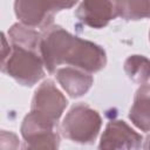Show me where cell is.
<instances>
[{"label": "cell", "instance_id": "obj_1", "mask_svg": "<svg viewBox=\"0 0 150 150\" xmlns=\"http://www.w3.org/2000/svg\"><path fill=\"white\" fill-rule=\"evenodd\" d=\"M40 53L45 67L54 74L61 64L96 73L104 68L107 55L104 49L88 40L71 35L61 26H48L41 34Z\"/></svg>", "mask_w": 150, "mask_h": 150}, {"label": "cell", "instance_id": "obj_2", "mask_svg": "<svg viewBox=\"0 0 150 150\" xmlns=\"http://www.w3.org/2000/svg\"><path fill=\"white\" fill-rule=\"evenodd\" d=\"M43 60L40 52L12 45L9 54L1 60V70L19 84L32 87L45 75Z\"/></svg>", "mask_w": 150, "mask_h": 150}, {"label": "cell", "instance_id": "obj_3", "mask_svg": "<svg viewBox=\"0 0 150 150\" xmlns=\"http://www.w3.org/2000/svg\"><path fill=\"white\" fill-rule=\"evenodd\" d=\"M102 127L100 114L84 103L75 104L67 112L62 122V134L66 138L80 143H93Z\"/></svg>", "mask_w": 150, "mask_h": 150}, {"label": "cell", "instance_id": "obj_4", "mask_svg": "<svg viewBox=\"0 0 150 150\" xmlns=\"http://www.w3.org/2000/svg\"><path fill=\"white\" fill-rule=\"evenodd\" d=\"M21 136L25 149H57L60 145L57 123L32 110L22 121Z\"/></svg>", "mask_w": 150, "mask_h": 150}, {"label": "cell", "instance_id": "obj_5", "mask_svg": "<svg viewBox=\"0 0 150 150\" xmlns=\"http://www.w3.org/2000/svg\"><path fill=\"white\" fill-rule=\"evenodd\" d=\"M122 12L123 0H82L75 14L86 26L98 29L122 16Z\"/></svg>", "mask_w": 150, "mask_h": 150}, {"label": "cell", "instance_id": "obj_6", "mask_svg": "<svg viewBox=\"0 0 150 150\" xmlns=\"http://www.w3.org/2000/svg\"><path fill=\"white\" fill-rule=\"evenodd\" d=\"M67 104V98L56 88L54 82L47 80L35 90L30 110L57 123Z\"/></svg>", "mask_w": 150, "mask_h": 150}, {"label": "cell", "instance_id": "obj_7", "mask_svg": "<svg viewBox=\"0 0 150 150\" xmlns=\"http://www.w3.org/2000/svg\"><path fill=\"white\" fill-rule=\"evenodd\" d=\"M142 139V136L131 129L124 121L112 120L107 124L101 136L98 148L112 150L139 149Z\"/></svg>", "mask_w": 150, "mask_h": 150}, {"label": "cell", "instance_id": "obj_8", "mask_svg": "<svg viewBox=\"0 0 150 150\" xmlns=\"http://www.w3.org/2000/svg\"><path fill=\"white\" fill-rule=\"evenodd\" d=\"M14 12L22 25L32 28H47L55 13L50 0H15Z\"/></svg>", "mask_w": 150, "mask_h": 150}, {"label": "cell", "instance_id": "obj_9", "mask_svg": "<svg viewBox=\"0 0 150 150\" xmlns=\"http://www.w3.org/2000/svg\"><path fill=\"white\" fill-rule=\"evenodd\" d=\"M55 74L61 87L66 90L69 96L74 98L81 97L87 94L94 82V79L90 73L73 66L57 68Z\"/></svg>", "mask_w": 150, "mask_h": 150}, {"label": "cell", "instance_id": "obj_10", "mask_svg": "<svg viewBox=\"0 0 150 150\" xmlns=\"http://www.w3.org/2000/svg\"><path fill=\"white\" fill-rule=\"evenodd\" d=\"M129 118L139 130L150 131V83H145L137 89Z\"/></svg>", "mask_w": 150, "mask_h": 150}, {"label": "cell", "instance_id": "obj_11", "mask_svg": "<svg viewBox=\"0 0 150 150\" xmlns=\"http://www.w3.org/2000/svg\"><path fill=\"white\" fill-rule=\"evenodd\" d=\"M8 36L12 45L14 46H20L23 48L40 52L41 34L32 27L25 26L21 22L14 23L8 30Z\"/></svg>", "mask_w": 150, "mask_h": 150}, {"label": "cell", "instance_id": "obj_12", "mask_svg": "<svg viewBox=\"0 0 150 150\" xmlns=\"http://www.w3.org/2000/svg\"><path fill=\"white\" fill-rule=\"evenodd\" d=\"M124 71L137 84H144L150 79V60L143 55H131L124 61Z\"/></svg>", "mask_w": 150, "mask_h": 150}, {"label": "cell", "instance_id": "obj_13", "mask_svg": "<svg viewBox=\"0 0 150 150\" xmlns=\"http://www.w3.org/2000/svg\"><path fill=\"white\" fill-rule=\"evenodd\" d=\"M122 18L125 20L150 18V0H123Z\"/></svg>", "mask_w": 150, "mask_h": 150}, {"label": "cell", "instance_id": "obj_14", "mask_svg": "<svg viewBox=\"0 0 150 150\" xmlns=\"http://www.w3.org/2000/svg\"><path fill=\"white\" fill-rule=\"evenodd\" d=\"M50 2H52L54 12L56 13V12L62 11V9L71 8L77 2V0H50Z\"/></svg>", "mask_w": 150, "mask_h": 150}, {"label": "cell", "instance_id": "obj_15", "mask_svg": "<svg viewBox=\"0 0 150 150\" xmlns=\"http://www.w3.org/2000/svg\"><path fill=\"white\" fill-rule=\"evenodd\" d=\"M143 148H144V149H150V135L146 137V139H145V143H144Z\"/></svg>", "mask_w": 150, "mask_h": 150}, {"label": "cell", "instance_id": "obj_16", "mask_svg": "<svg viewBox=\"0 0 150 150\" xmlns=\"http://www.w3.org/2000/svg\"><path fill=\"white\" fill-rule=\"evenodd\" d=\"M149 40H150V32H149Z\"/></svg>", "mask_w": 150, "mask_h": 150}]
</instances>
